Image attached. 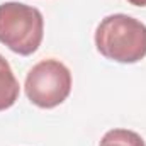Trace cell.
Masks as SVG:
<instances>
[{"mask_svg":"<svg viewBox=\"0 0 146 146\" xmlns=\"http://www.w3.org/2000/svg\"><path fill=\"white\" fill-rule=\"evenodd\" d=\"M19 82L12 72L9 61L0 54V112L10 109L19 99Z\"/></svg>","mask_w":146,"mask_h":146,"instance_id":"277c9868","label":"cell"},{"mask_svg":"<svg viewBox=\"0 0 146 146\" xmlns=\"http://www.w3.org/2000/svg\"><path fill=\"white\" fill-rule=\"evenodd\" d=\"M97 51L117 63H138L146 56V26L126 14L107 15L95 29Z\"/></svg>","mask_w":146,"mask_h":146,"instance_id":"6da1fadb","label":"cell"},{"mask_svg":"<svg viewBox=\"0 0 146 146\" xmlns=\"http://www.w3.org/2000/svg\"><path fill=\"white\" fill-rule=\"evenodd\" d=\"M26 95L41 109L63 104L72 92V73L58 60H42L26 76Z\"/></svg>","mask_w":146,"mask_h":146,"instance_id":"3957f363","label":"cell"},{"mask_svg":"<svg viewBox=\"0 0 146 146\" xmlns=\"http://www.w3.org/2000/svg\"><path fill=\"white\" fill-rule=\"evenodd\" d=\"M42 36L44 19L36 7L21 2L0 5V42L10 51L29 56L41 46Z\"/></svg>","mask_w":146,"mask_h":146,"instance_id":"7a4b0ae2","label":"cell"},{"mask_svg":"<svg viewBox=\"0 0 146 146\" xmlns=\"http://www.w3.org/2000/svg\"><path fill=\"white\" fill-rule=\"evenodd\" d=\"M99 146H146L145 139L129 129H110L104 134Z\"/></svg>","mask_w":146,"mask_h":146,"instance_id":"5b68a950","label":"cell"},{"mask_svg":"<svg viewBox=\"0 0 146 146\" xmlns=\"http://www.w3.org/2000/svg\"><path fill=\"white\" fill-rule=\"evenodd\" d=\"M134 7H146V0H127Z\"/></svg>","mask_w":146,"mask_h":146,"instance_id":"8992f818","label":"cell"}]
</instances>
